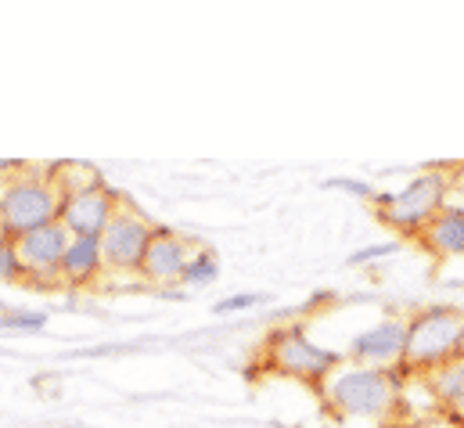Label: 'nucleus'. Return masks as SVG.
<instances>
[{
	"label": "nucleus",
	"instance_id": "f257e3e1",
	"mask_svg": "<svg viewBox=\"0 0 464 428\" xmlns=\"http://www.w3.org/2000/svg\"><path fill=\"white\" fill-rule=\"evenodd\" d=\"M321 393L328 400V407H335L343 418H367V422H382L396 411L400 400V374L382 371V367H360L343 360L324 382Z\"/></svg>",
	"mask_w": 464,
	"mask_h": 428
},
{
	"label": "nucleus",
	"instance_id": "f03ea898",
	"mask_svg": "<svg viewBox=\"0 0 464 428\" xmlns=\"http://www.w3.org/2000/svg\"><path fill=\"white\" fill-rule=\"evenodd\" d=\"M62 188L51 170H22L18 177H4L0 184V219L7 238L29 234L44 223H54L62 213Z\"/></svg>",
	"mask_w": 464,
	"mask_h": 428
},
{
	"label": "nucleus",
	"instance_id": "7ed1b4c3",
	"mask_svg": "<svg viewBox=\"0 0 464 428\" xmlns=\"http://www.w3.org/2000/svg\"><path fill=\"white\" fill-rule=\"evenodd\" d=\"M450 166H432L421 170L414 180H407L400 191L392 195H374L378 206V219L400 234H421L429 227V219L443 213L447 206V191H450Z\"/></svg>",
	"mask_w": 464,
	"mask_h": 428
},
{
	"label": "nucleus",
	"instance_id": "20e7f679",
	"mask_svg": "<svg viewBox=\"0 0 464 428\" xmlns=\"http://www.w3.org/2000/svg\"><path fill=\"white\" fill-rule=\"evenodd\" d=\"M464 335V314L454 306H429L414 314L407 324V349H403V371L429 374L450 360H458Z\"/></svg>",
	"mask_w": 464,
	"mask_h": 428
},
{
	"label": "nucleus",
	"instance_id": "39448f33",
	"mask_svg": "<svg viewBox=\"0 0 464 428\" xmlns=\"http://www.w3.org/2000/svg\"><path fill=\"white\" fill-rule=\"evenodd\" d=\"M266 364H270V371H277L285 378H299V382L321 385L343 364V356L332 353V349H324L321 342H314L299 324H292V327H277L270 335V342H266Z\"/></svg>",
	"mask_w": 464,
	"mask_h": 428
},
{
	"label": "nucleus",
	"instance_id": "423d86ee",
	"mask_svg": "<svg viewBox=\"0 0 464 428\" xmlns=\"http://www.w3.org/2000/svg\"><path fill=\"white\" fill-rule=\"evenodd\" d=\"M155 234V223L144 213H137L133 206H119L116 216L109 219V227L98 234L102 245V270L109 277H130L140 281V259L144 248Z\"/></svg>",
	"mask_w": 464,
	"mask_h": 428
},
{
	"label": "nucleus",
	"instance_id": "0eeeda50",
	"mask_svg": "<svg viewBox=\"0 0 464 428\" xmlns=\"http://www.w3.org/2000/svg\"><path fill=\"white\" fill-rule=\"evenodd\" d=\"M69 238L72 234L62 227V219L44 223V227H36L29 234L11 238L14 241V252H18V263L25 270V281H33V285H62L58 263H62V252H65Z\"/></svg>",
	"mask_w": 464,
	"mask_h": 428
},
{
	"label": "nucleus",
	"instance_id": "6e6552de",
	"mask_svg": "<svg viewBox=\"0 0 464 428\" xmlns=\"http://www.w3.org/2000/svg\"><path fill=\"white\" fill-rule=\"evenodd\" d=\"M407 324H411V317H385V321L363 327L360 335H353V342H349L346 349V360L349 364H360V367L392 371L396 364H403Z\"/></svg>",
	"mask_w": 464,
	"mask_h": 428
},
{
	"label": "nucleus",
	"instance_id": "1a4fd4ad",
	"mask_svg": "<svg viewBox=\"0 0 464 428\" xmlns=\"http://www.w3.org/2000/svg\"><path fill=\"white\" fill-rule=\"evenodd\" d=\"M191 252H195V241H188L184 234H173L166 227H155V234L144 248V259H140V281L151 288H162V292L180 285V274H184Z\"/></svg>",
	"mask_w": 464,
	"mask_h": 428
},
{
	"label": "nucleus",
	"instance_id": "9d476101",
	"mask_svg": "<svg viewBox=\"0 0 464 428\" xmlns=\"http://www.w3.org/2000/svg\"><path fill=\"white\" fill-rule=\"evenodd\" d=\"M119 206H122V199H119L112 188H105V180H102L94 188H83L76 195H65L58 219L76 238H98L109 227V219L116 216Z\"/></svg>",
	"mask_w": 464,
	"mask_h": 428
},
{
	"label": "nucleus",
	"instance_id": "9b49d317",
	"mask_svg": "<svg viewBox=\"0 0 464 428\" xmlns=\"http://www.w3.org/2000/svg\"><path fill=\"white\" fill-rule=\"evenodd\" d=\"M105 270H102V245H98V238H69V245H65V252H62V263H58V277H62V285H69V288H87V285H94L98 277H102Z\"/></svg>",
	"mask_w": 464,
	"mask_h": 428
},
{
	"label": "nucleus",
	"instance_id": "f8f14e48",
	"mask_svg": "<svg viewBox=\"0 0 464 428\" xmlns=\"http://www.w3.org/2000/svg\"><path fill=\"white\" fill-rule=\"evenodd\" d=\"M418 238L436 256H464V209L443 206V213L432 216Z\"/></svg>",
	"mask_w": 464,
	"mask_h": 428
},
{
	"label": "nucleus",
	"instance_id": "ddd939ff",
	"mask_svg": "<svg viewBox=\"0 0 464 428\" xmlns=\"http://www.w3.org/2000/svg\"><path fill=\"white\" fill-rule=\"evenodd\" d=\"M425 382H429L432 400H436L440 407H447L454 418L464 422V360L461 356L450 360V364H443V367H436V371H429Z\"/></svg>",
	"mask_w": 464,
	"mask_h": 428
},
{
	"label": "nucleus",
	"instance_id": "4468645a",
	"mask_svg": "<svg viewBox=\"0 0 464 428\" xmlns=\"http://www.w3.org/2000/svg\"><path fill=\"white\" fill-rule=\"evenodd\" d=\"M217 277H220V256L213 248L195 245V252H191V259H188V267L180 274V285L184 288H209Z\"/></svg>",
	"mask_w": 464,
	"mask_h": 428
},
{
	"label": "nucleus",
	"instance_id": "2eb2a0df",
	"mask_svg": "<svg viewBox=\"0 0 464 428\" xmlns=\"http://www.w3.org/2000/svg\"><path fill=\"white\" fill-rule=\"evenodd\" d=\"M263 303H266V292H237V296L220 299V303L213 306V314H220V317H227V314H245V310H256V306H263Z\"/></svg>",
	"mask_w": 464,
	"mask_h": 428
},
{
	"label": "nucleus",
	"instance_id": "dca6fc26",
	"mask_svg": "<svg viewBox=\"0 0 464 428\" xmlns=\"http://www.w3.org/2000/svg\"><path fill=\"white\" fill-rule=\"evenodd\" d=\"M14 281H25V270H22V263H18L14 241L4 238V241H0V285H14Z\"/></svg>",
	"mask_w": 464,
	"mask_h": 428
},
{
	"label": "nucleus",
	"instance_id": "f3484780",
	"mask_svg": "<svg viewBox=\"0 0 464 428\" xmlns=\"http://www.w3.org/2000/svg\"><path fill=\"white\" fill-rule=\"evenodd\" d=\"M396 252H400V241H378V245H363V248H356L346 263L349 267H371V263L389 259V256H396Z\"/></svg>",
	"mask_w": 464,
	"mask_h": 428
},
{
	"label": "nucleus",
	"instance_id": "a211bd4d",
	"mask_svg": "<svg viewBox=\"0 0 464 428\" xmlns=\"http://www.w3.org/2000/svg\"><path fill=\"white\" fill-rule=\"evenodd\" d=\"M47 317L36 310H14V314H0V331H44Z\"/></svg>",
	"mask_w": 464,
	"mask_h": 428
},
{
	"label": "nucleus",
	"instance_id": "6ab92c4d",
	"mask_svg": "<svg viewBox=\"0 0 464 428\" xmlns=\"http://www.w3.org/2000/svg\"><path fill=\"white\" fill-rule=\"evenodd\" d=\"M324 188L343 191V195H353V199H363V202H374V195H378L367 180H353V177H332V180H324Z\"/></svg>",
	"mask_w": 464,
	"mask_h": 428
},
{
	"label": "nucleus",
	"instance_id": "aec40b11",
	"mask_svg": "<svg viewBox=\"0 0 464 428\" xmlns=\"http://www.w3.org/2000/svg\"><path fill=\"white\" fill-rule=\"evenodd\" d=\"M4 238H7V230H4V219H0V241H4Z\"/></svg>",
	"mask_w": 464,
	"mask_h": 428
},
{
	"label": "nucleus",
	"instance_id": "412c9836",
	"mask_svg": "<svg viewBox=\"0 0 464 428\" xmlns=\"http://www.w3.org/2000/svg\"><path fill=\"white\" fill-rule=\"evenodd\" d=\"M458 356L464 360V335H461V349H458Z\"/></svg>",
	"mask_w": 464,
	"mask_h": 428
}]
</instances>
